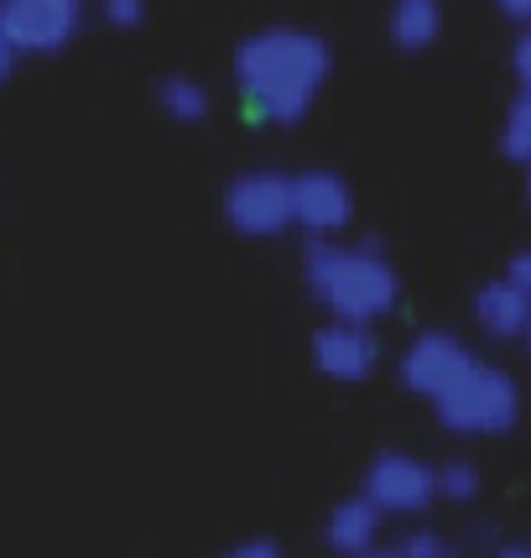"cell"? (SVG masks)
Masks as SVG:
<instances>
[{
  "instance_id": "obj_15",
  "label": "cell",
  "mask_w": 531,
  "mask_h": 558,
  "mask_svg": "<svg viewBox=\"0 0 531 558\" xmlns=\"http://www.w3.org/2000/svg\"><path fill=\"white\" fill-rule=\"evenodd\" d=\"M433 490L443 501H474V496H480V470H474V460L433 464Z\"/></svg>"
},
{
  "instance_id": "obj_7",
  "label": "cell",
  "mask_w": 531,
  "mask_h": 558,
  "mask_svg": "<svg viewBox=\"0 0 531 558\" xmlns=\"http://www.w3.org/2000/svg\"><path fill=\"white\" fill-rule=\"evenodd\" d=\"M469 365H474V350H469L459 335L422 329V335L407 344V355H402V387L433 402V397H443V391L459 381Z\"/></svg>"
},
{
  "instance_id": "obj_14",
  "label": "cell",
  "mask_w": 531,
  "mask_h": 558,
  "mask_svg": "<svg viewBox=\"0 0 531 558\" xmlns=\"http://www.w3.org/2000/svg\"><path fill=\"white\" fill-rule=\"evenodd\" d=\"M501 151L510 162H531V95H516L501 121Z\"/></svg>"
},
{
  "instance_id": "obj_18",
  "label": "cell",
  "mask_w": 531,
  "mask_h": 558,
  "mask_svg": "<svg viewBox=\"0 0 531 558\" xmlns=\"http://www.w3.org/2000/svg\"><path fill=\"white\" fill-rule=\"evenodd\" d=\"M510 73H516V84H521V95H531V26L510 43Z\"/></svg>"
},
{
  "instance_id": "obj_16",
  "label": "cell",
  "mask_w": 531,
  "mask_h": 558,
  "mask_svg": "<svg viewBox=\"0 0 531 558\" xmlns=\"http://www.w3.org/2000/svg\"><path fill=\"white\" fill-rule=\"evenodd\" d=\"M99 16L115 32H136L146 22V0H99Z\"/></svg>"
},
{
  "instance_id": "obj_12",
  "label": "cell",
  "mask_w": 531,
  "mask_h": 558,
  "mask_svg": "<svg viewBox=\"0 0 531 558\" xmlns=\"http://www.w3.org/2000/svg\"><path fill=\"white\" fill-rule=\"evenodd\" d=\"M386 26L402 52H428L443 37V0H391Z\"/></svg>"
},
{
  "instance_id": "obj_9",
  "label": "cell",
  "mask_w": 531,
  "mask_h": 558,
  "mask_svg": "<svg viewBox=\"0 0 531 558\" xmlns=\"http://www.w3.org/2000/svg\"><path fill=\"white\" fill-rule=\"evenodd\" d=\"M313 365L329 376V381H344V387H360L370 381V371L381 365V344L365 324H344V318H329L313 335Z\"/></svg>"
},
{
  "instance_id": "obj_3",
  "label": "cell",
  "mask_w": 531,
  "mask_h": 558,
  "mask_svg": "<svg viewBox=\"0 0 531 558\" xmlns=\"http://www.w3.org/2000/svg\"><path fill=\"white\" fill-rule=\"evenodd\" d=\"M433 413L448 434L495 438V434H510V428H516L521 391H516V376H510V371H501V365H490V361H474L443 397H433Z\"/></svg>"
},
{
  "instance_id": "obj_2",
  "label": "cell",
  "mask_w": 531,
  "mask_h": 558,
  "mask_svg": "<svg viewBox=\"0 0 531 558\" xmlns=\"http://www.w3.org/2000/svg\"><path fill=\"white\" fill-rule=\"evenodd\" d=\"M302 277L313 298L344 324H381L402 303V277L386 262L375 241L338 245V241H308L302 245Z\"/></svg>"
},
{
  "instance_id": "obj_26",
  "label": "cell",
  "mask_w": 531,
  "mask_h": 558,
  "mask_svg": "<svg viewBox=\"0 0 531 558\" xmlns=\"http://www.w3.org/2000/svg\"><path fill=\"white\" fill-rule=\"evenodd\" d=\"M521 340H527V350H531V324H527V335H521Z\"/></svg>"
},
{
  "instance_id": "obj_8",
  "label": "cell",
  "mask_w": 531,
  "mask_h": 558,
  "mask_svg": "<svg viewBox=\"0 0 531 558\" xmlns=\"http://www.w3.org/2000/svg\"><path fill=\"white\" fill-rule=\"evenodd\" d=\"M355 219V194L338 172H297L292 178V225L308 230V241H334Z\"/></svg>"
},
{
  "instance_id": "obj_5",
  "label": "cell",
  "mask_w": 531,
  "mask_h": 558,
  "mask_svg": "<svg viewBox=\"0 0 531 558\" xmlns=\"http://www.w3.org/2000/svg\"><path fill=\"white\" fill-rule=\"evenodd\" d=\"M224 219L230 230H240L250 241L282 235L292 225V178L287 172H240L224 189Z\"/></svg>"
},
{
  "instance_id": "obj_22",
  "label": "cell",
  "mask_w": 531,
  "mask_h": 558,
  "mask_svg": "<svg viewBox=\"0 0 531 558\" xmlns=\"http://www.w3.org/2000/svg\"><path fill=\"white\" fill-rule=\"evenodd\" d=\"M11 69H16V48H11V37L0 26V78H11Z\"/></svg>"
},
{
  "instance_id": "obj_19",
  "label": "cell",
  "mask_w": 531,
  "mask_h": 558,
  "mask_svg": "<svg viewBox=\"0 0 531 558\" xmlns=\"http://www.w3.org/2000/svg\"><path fill=\"white\" fill-rule=\"evenodd\" d=\"M506 282L516 292H527V298H531V245H527V251H516V256L506 262Z\"/></svg>"
},
{
  "instance_id": "obj_21",
  "label": "cell",
  "mask_w": 531,
  "mask_h": 558,
  "mask_svg": "<svg viewBox=\"0 0 531 558\" xmlns=\"http://www.w3.org/2000/svg\"><path fill=\"white\" fill-rule=\"evenodd\" d=\"M495 11H501V16H510V22L531 26V0H495Z\"/></svg>"
},
{
  "instance_id": "obj_24",
  "label": "cell",
  "mask_w": 531,
  "mask_h": 558,
  "mask_svg": "<svg viewBox=\"0 0 531 558\" xmlns=\"http://www.w3.org/2000/svg\"><path fill=\"white\" fill-rule=\"evenodd\" d=\"M365 558H396V548H370Z\"/></svg>"
},
{
  "instance_id": "obj_13",
  "label": "cell",
  "mask_w": 531,
  "mask_h": 558,
  "mask_svg": "<svg viewBox=\"0 0 531 558\" xmlns=\"http://www.w3.org/2000/svg\"><path fill=\"white\" fill-rule=\"evenodd\" d=\"M157 105H162V116H172L177 125H198L209 116V89L188 78V73H168L162 84H157Z\"/></svg>"
},
{
  "instance_id": "obj_10",
  "label": "cell",
  "mask_w": 531,
  "mask_h": 558,
  "mask_svg": "<svg viewBox=\"0 0 531 558\" xmlns=\"http://www.w3.org/2000/svg\"><path fill=\"white\" fill-rule=\"evenodd\" d=\"M474 324L490 340H521L531 324V298L510 288L506 277H495V282H484L474 292Z\"/></svg>"
},
{
  "instance_id": "obj_25",
  "label": "cell",
  "mask_w": 531,
  "mask_h": 558,
  "mask_svg": "<svg viewBox=\"0 0 531 558\" xmlns=\"http://www.w3.org/2000/svg\"><path fill=\"white\" fill-rule=\"evenodd\" d=\"M527 204H531V162H527Z\"/></svg>"
},
{
  "instance_id": "obj_6",
  "label": "cell",
  "mask_w": 531,
  "mask_h": 558,
  "mask_svg": "<svg viewBox=\"0 0 531 558\" xmlns=\"http://www.w3.org/2000/svg\"><path fill=\"white\" fill-rule=\"evenodd\" d=\"M360 496L381 511V517H417V511H428L437 501L433 464L407 454V449H386V454L370 460Z\"/></svg>"
},
{
  "instance_id": "obj_17",
  "label": "cell",
  "mask_w": 531,
  "mask_h": 558,
  "mask_svg": "<svg viewBox=\"0 0 531 558\" xmlns=\"http://www.w3.org/2000/svg\"><path fill=\"white\" fill-rule=\"evenodd\" d=\"M396 558H454V554H448L443 537L422 527V533H407L402 543H396Z\"/></svg>"
},
{
  "instance_id": "obj_20",
  "label": "cell",
  "mask_w": 531,
  "mask_h": 558,
  "mask_svg": "<svg viewBox=\"0 0 531 558\" xmlns=\"http://www.w3.org/2000/svg\"><path fill=\"white\" fill-rule=\"evenodd\" d=\"M219 558H282V548L271 537H250V543H235L230 554H219Z\"/></svg>"
},
{
  "instance_id": "obj_11",
  "label": "cell",
  "mask_w": 531,
  "mask_h": 558,
  "mask_svg": "<svg viewBox=\"0 0 531 558\" xmlns=\"http://www.w3.org/2000/svg\"><path fill=\"white\" fill-rule=\"evenodd\" d=\"M381 511L370 507L365 496H349V501H338L334 511H329V527H323V543L334 548V554L344 558H365L370 548H375V537H381Z\"/></svg>"
},
{
  "instance_id": "obj_1",
  "label": "cell",
  "mask_w": 531,
  "mask_h": 558,
  "mask_svg": "<svg viewBox=\"0 0 531 558\" xmlns=\"http://www.w3.org/2000/svg\"><path fill=\"white\" fill-rule=\"evenodd\" d=\"M334 69L329 43L308 26H266L235 48V89L256 125H297Z\"/></svg>"
},
{
  "instance_id": "obj_23",
  "label": "cell",
  "mask_w": 531,
  "mask_h": 558,
  "mask_svg": "<svg viewBox=\"0 0 531 558\" xmlns=\"http://www.w3.org/2000/svg\"><path fill=\"white\" fill-rule=\"evenodd\" d=\"M495 558H531V548H521V543H506V548H495Z\"/></svg>"
},
{
  "instance_id": "obj_4",
  "label": "cell",
  "mask_w": 531,
  "mask_h": 558,
  "mask_svg": "<svg viewBox=\"0 0 531 558\" xmlns=\"http://www.w3.org/2000/svg\"><path fill=\"white\" fill-rule=\"evenodd\" d=\"M84 11V0H0V26L16 58H52L78 37Z\"/></svg>"
}]
</instances>
